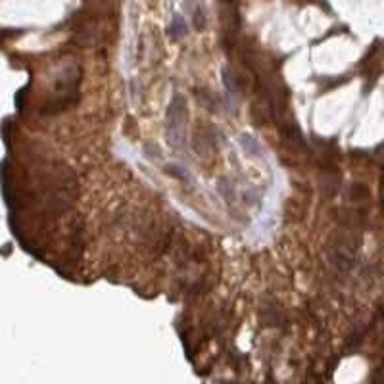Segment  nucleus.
<instances>
[{
    "label": "nucleus",
    "mask_w": 384,
    "mask_h": 384,
    "mask_svg": "<svg viewBox=\"0 0 384 384\" xmlns=\"http://www.w3.org/2000/svg\"><path fill=\"white\" fill-rule=\"evenodd\" d=\"M185 29H187V27H185V21L177 16V17H175V25L171 27V33L175 31V35H183V33H185Z\"/></svg>",
    "instance_id": "f257e3e1"
}]
</instances>
